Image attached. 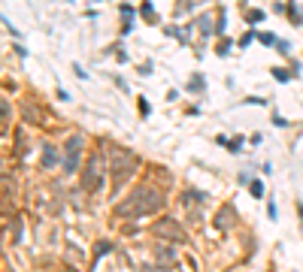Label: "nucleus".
<instances>
[{"mask_svg": "<svg viewBox=\"0 0 303 272\" xmlns=\"http://www.w3.org/2000/svg\"><path fill=\"white\" fill-rule=\"evenodd\" d=\"M155 236L158 239H170V242H185V233L179 230V224L173 221V218H161V221H155Z\"/></svg>", "mask_w": 303, "mask_h": 272, "instance_id": "nucleus-5", "label": "nucleus"}, {"mask_svg": "<svg viewBox=\"0 0 303 272\" xmlns=\"http://www.w3.org/2000/svg\"><path fill=\"white\" fill-rule=\"evenodd\" d=\"M79 148H82V136H70L64 142V173L67 176L79 173Z\"/></svg>", "mask_w": 303, "mask_h": 272, "instance_id": "nucleus-4", "label": "nucleus"}, {"mask_svg": "<svg viewBox=\"0 0 303 272\" xmlns=\"http://www.w3.org/2000/svg\"><path fill=\"white\" fill-rule=\"evenodd\" d=\"M82 185H85V191H91V194L103 191V167H100V157H97V154L88 160V167H85V173H82Z\"/></svg>", "mask_w": 303, "mask_h": 272, "instance_id": "nucleus-3", "label": "nucleus"}, {"mask_svg": "<svg viewBox=\"0 0 303 272\" xmlns=\"http://www.w3.org/2000/svg\"><path fill=\"white\" fill-rule=\"evenodd\" d=\"M270 121H273L276 127H288V118H282L279 112H273V118H270Z\"/></svg>", "mask_w": 303, "mask_h": 272, "instance_id": "nucleus-23", "label": "nucleus"}, {"mask_svg": "<svg viewBox=\"0 0 303 272\" xmlns=\"http://www.w3.org/2000/svg\"><path fill=\"white\" fill-rule=\"evenodd\" d=\"M228 27V18H225V9H219V18H215V33H225Z\"/></svg>", "mask_w": 303, "mask_h": 272, "instance_id": "nucleus-18", "label": "nucleus"}, {"mask_svg": "<svg viewBox=\"0 0 303 272\" xmlns=\"http://www.w3.org/2000/svg\"><path fill=\"white\" fill-rule=\"evenodd\" d=\"M203 88H206V79H203L200 73H194V76H191V82L185 85V91H188V94H197V91H203Z\"/></svg>", "mask_w": 303, "mask_h": 272, "instance_id": "nucleus-10", "label": "nucleus"}, {"mask_svg": "<svg viewBox=\"0 0 303 272\" xmlns=\"http://www.w3.org/2000/svg\"><path fill=\"white\" fill-rule=\"evenodd\" d=\"M258 42H261V45H267V48H276L279 36H276V33H270V30H258Z\"/></svg>", "mask_w": 303, "mask_h": 272, "instance_id": "nucleus-12", "label": "nucleus"}, {"mask_svg": "<svg viewBox=\"0 0 303 272\" xmlns=\"http://www.w3.org/2000/svg\"><path fill=\"white\" fill-rule=\"evenodd\" d=\"M70 70H73V73H76V79H88V73H85V70H82V64H73V67H70Z\"/></svg>", "mask_w": 303, "mask_h": 272, "instance_id": "nucleus-24", "label": "nucleus"}, {"mask_svg": "<svg viewBox=\"0 0 303 272\" xmlns=\"http://www.w3.org/2000/svg\"><path fill=\"white\" fill-rule=\"evenodd\" d=\"M261 139H264L261 133H252V136H249V142H252V145H261Z\"/></svg>", "mask_w": 303, "mask_h": 272, "instance_id": "nucleus-28", "label": "nucleus"}, {"mask_svg": "<svg viewBox=\"0 0 303 272\" xmlns=\"http://www.w3.org/2000/svg\"><path fill=\"white\" fill-rule=\"evenodd\" d=\"M118 12H121V18H124V21H131V15H137V9H134L131 3H121V6H118Z\"/></svg>", "mask_w": 303, "mask_h": 272, "instance_id": "nucleus-17", "label": "nucleus"}, {"mask_svg": "<svg viewBox=\"0 0 303 272\" xmlns=\"http://www.w3.org/2000/svg\"><path fill=\"white\" fill-rule=\"evenodd\" d=\"M267 215H270V218H273V221H276V218H279V215H276V200H267Z\"/></svg>", "mask_w": 303, "mask_h": 272, "instance_id": "nucleus-25", "label": "nucleus"}, {"mask_svg": "<svg viewBox=\"0 0 303 272\" xmlns=\"http://www.w3.org/2000/svg\"><path fill=\"white\" fill-rule=\"evenodd\" d=\"M270 76H273L276 82H291V79H294V73H288L285 67H273V70H270Z\"/></svg>", "mask_w": 303, "mask_h": 272, "instance_id": "nucleus-13", "label": "nucleus"}, {"mask_svg": "<svg viewBox=\"0 0 303 272\" xmlns=\"http://www.w3.org/2000/svg\"><path fill=\"white\" fill-rule=\"evenodd\" d=\"M294 206H297V221H300V230H303V200H297Z\"/></svg>", "mask_w": 303, "mask_h": 272, "instance_id": "nucleus-27", "label": "nucleus"}, {"mask_svg": "<svg viewBox=\"0 0 303 272\" xmlns=\"http://www.w3.org/2000/svg\"><path fill=\"white\" fill-rule=\"evenodd\" d=\"M55 164H58V151H55V145H52V142H42V167L52 170Z\"/></svg>", "mask_w": 303, "mask_h": 272, "instance_id": "nucleus-8", "label": "nucleus"}, {"mask_svg": "<svg viewBox=\"0 0 303 272\" xmlns=\"http://www.w3.org/2000/svg\"><path fill=\"white\" fill-rule=\"evenodd\" d=\"M164 206V194L161 188H152V185H140L134 188L118 206H115V215L118 218H143V215H152Z\"/></svg>", "mask_w": 303, "mask_h": 272, "instance_id": "nucleus-1", "label": "nucleus"}, {"mask_svg": "<svg viewBox=\"0 0 303 272\" xmlns=\"http://www.w3.org/2000/svg\"><path fill=\"white\" fill-rule=\"evenodd\" d=\"M0 106H3V124H9V115H12V112H9V100H3Z\"/></svg>", "mask_w": 303, "mask_h": 272, "instance_id": "nucleus-26", "label": "nucleus"}, {"mask_svg": "<svg viewBox=\"0 0 303 272\" xmlns=\"http://www.w3.org/2000/svg\"><path fill=\"white\" fill-rule=\"evenodd\" d=\"M255 39H258V30H246V33L240 36V48H249Z\"/></svg>", "mask_w": 303, "mask_h": 272, "instance_id": "nucleus-15", "label": "nucleus"}, {"mask_svg": "<svg viewBox=\"0 0 303 272\" xmlns=\"http://www.w3.org/2000/svg\"><path fill=\"white\" fill-rule=\"evenodd\" d=\"M155 257L161 260L158 266H164V269H173V266H176V251L167 248V245H158V248H155Z\"/></svg>", "mask_w": 303, "mask_h": 272, "instance_id": "nucleus-6", "label": "nucleus"}, {"mask_svg": "<svg viewBox=\"0 0 303 272\" xmlns=\"http://www.w3.org/2000/svg\"><path fill=\"white\" fill-rule=\"evenodd\" d=\"M285 12H288V18H291V24H303V12L297 9V0H288V6H285Z\"/></svg>", "mask_w": 303, "mask_h": 272, "instance_id": "nucleus-11", "label": "nucleus"}, {"mask_svg": "<svg viewBox=\"0 0 303 272\" xmlns=\"http://www.w3.org/2000/svg\"><path fill=\"white\" fill-rule=\"evenodd\" d=\"M109 170H112V185L121 188L134 176V170H137V154H131L127 148L109 145Z\"/></svg>", "mask_w": 303, "mask_h": 272, "instance_id": "nucleus-2", "label": "nucleus"}, {"mask_svg": "<svg viewBox=\"0 0 303 272\" xmlns=\"http://www.w3.org/2000/svg\"><path fill=\"white\" fill-rule=\"evenodd\" d=\"M249 194H252L255 200H261V197H264V182H261V179H252V182H249Z\"/></svg>", "mask_w": 303, "mask_h": 272, "instance_id": "nucleus-14", "label": "nucleus"}, {"mask_svg": "<svg viewBox=\"0 0 303 272\" xmlns=\"http://www.w3.org/2000/svg\"><path fill=\"white\" fill-rule=\"evenodd\" d=\"M197 27H200V33L212 36V33H215V24H212V15H209V12H206V15H200V18H197Z\"/></svg>", "mask_w": 303, "mask_h": 272, "instance_id": "nucleus-9", "label": "nucleus"}, {"mask_svg": "<svg viewBox=\"0 0 303 272\" xmlns=\"http://www.w3.org/2000/svg\"><path fill=\"white\" fill-rule=\"evenodd\" d=\"M276 51L288 58V55H291V42H288V39H279V42H276Z\"/></svg>", "mask_w": 303, "mask_h": 272, "instance_id": "nucleus-21", "label": "nucleus"}, {"mask_svg": "<svg viewBox=\"0 0 303 272\" xmlns=\"http://www.w3.org/2000/svg\"><path fill=\"white\" fill-rule=\"evenodd\" d=\"M188 9H194V0H176V15H179V12H188Z\"/></svg>", "mask_w": 303, "mask_h": 272, "instance_id": "nucleus-22", "label": "nucleus"}, {"mask_svg": "<svg viewBox=\"0 0 303 272\" xmlns=\"http://www.w3.org/2000/svg\"><path fill=\"white\" fill-rule=\"evenodd\" d=\"M231 45H234V39H222V42H219V48H215V55H222V58H225V55L231 51Z\"/></svg>", "mask_w": 303, "mask_h": 272, "instance_id": "nucleus-20", "label": "nucleus"}, {"mask_svg": "<svg viewBox=\"0 0 303 272\" xmlns=\"http://www.w3.org/2000/svg\"><path fill=\"white\" fill-rule=\"evenodd\" d=\"M137 106H140V115H143V118H149V112H152L149 100H146V97H137Z\"/></svg>", "mask_w": 303, "mask_h": 272, "instance_id": "nucleus-19", "label": "nucleus"}, {"mask_svg": "<svg viewBox=\"0 0 303 272\" xmlns=\"http://www.w3.org/2000/svg\"><path fill=\"white\" fill-rule=\"evenodd\" d=\"M140 18H143L146 24H158V21H161V18L155 15V6H152V0H143V3H140Z\"/></svg>", "mask_w": 303, "mask_h": 272, "instance_id": "nucleus-7", "label": "nucleus"}, {"mask_svg": "<svg viewBox=\"0 0 303 272\" xmlns=\"http://www.w3.org/2000/svg\"><path fill=\"white\" fill-rule=\"evenodd\" d=\"M246 21L255 27L258 21H264V9H252V12H246Z\"/></svg>", "mask_w": 303, "mask_h": 272, "instance_id": "nucleus-16", "label": "nucleus"}]
</instances>
